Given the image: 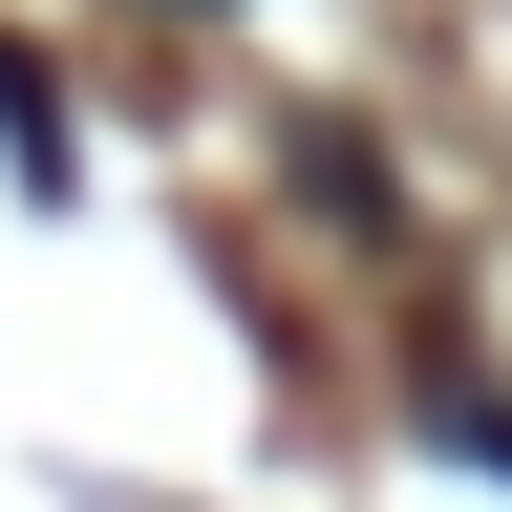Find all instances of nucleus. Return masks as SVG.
Segmentation results:
<instances>
[]
</instances>
